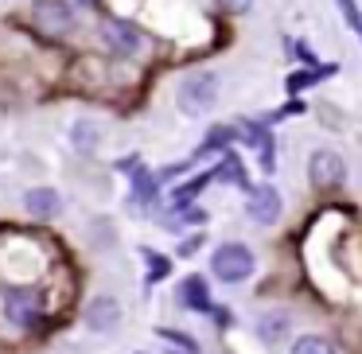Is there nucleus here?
Segmentation results:
<instances>
[{"label": "nucleus", "mask_w": 362, "mask_h": 354, "mask_svg": "<svg viewBox=\"0 0 362 354\" xmlns=\"http://www.w3.org/2000/svg\"><path fill=\"white\" fill-rule=\"evenodd\" d=\"M253 253H250V245H242V242H226V245H218L214 249V257H211V273L218 276V281H226V284H242V281H250V273H253Z\"/></svg>", "instance_id": "f257e3e1"}, {"label": "nucleus", "mask_w": 362, "mask_h": 354, "mask_svg": "<svg viewBox=\"0 0 362 354\" xmlns=\"http://www.w3.org/2000/svg\"><path fill=\"white\" fill-rule=\"evenodd\" d=\"M218 102V78L211 71H195L180 82V110L183 113H206Z\"/></svg>", "instance_id": "f03ea898"}, {"label": "nucleus", "mask_w": 362, "mask_h": 354, "mask_svg": "<svg viewBox=\"0 0 362 354\" xmlns=\"http://www.w3.org/2000/svg\"><path fill=\"white\" fill-rule=\"evenodd\" d=\"M35 24H40V32L55 35V40H63V35L74 32V8L66 4V0H35V8H32Z\"/></svg>", "instance_id": "7ed1b4c3"}, {"label": "nucleus", "mask_w": 362, "mask_h": 354, "mask_svg": "<svg viewBox=\"0 0 362 354\" xmlns=\"http://www.w3.org/2000/svg\"><path fill=\"white\" fill-rule=\"evenodd\" d=\"M98 32H102L105 47L117 51V55H136V51H141V43H144V40H141V32H136V28L129 24V20H117V16H105Z\"/></svg>", "instance_id": "20e7f679"}, {"label": "nucleus", "mask_w": 362, "mask_h": 354, "mask_svg": "<svg viewBox=\"0 0 362 354\" xmlns=\"http://www.w3.org/2000/svg\"><path fill=\"white\" fill-rule=\"evenodd\" d=\"M245 214H250L253 222H261V226H273V222L281 218V195H276L269 183H257V187L245 191Z\"/></svg>", "instance_id": "39448f33"}, {"label": "nucleus", "mask_w": 362, "mask_h": 354, "mask_svg": "<svg viewBox=\"0 0 362 354\" xmlns=\"http://www.w3.org/2000/svg\"><path fill=\"white\" fill-rule=\"evenodd\" d=\"M4 315L16 327H32L40 319V292L35 288H8L4 292Z\"/></svg>", "instance_id": "423d86ee"}, {"label": "nucleus", "mask_w": 362, "mask_h": 354, "mask_svg": "<svg viewBox=\"0 0 362 354\" xmlns=\"http://www.w3.org/2000/svg\"><path fill=\"white\" fill-rule=\"evenodd\" d=\"M308 179H312L315 187H339V183H343V160H339L335 152H315V156L308 160Z\"/></svg>", "instance_id": "0eeeda50"}, {"label": "nucleus", "mask_w": 362, "mask_h": 354, "mask_svg": "<svg viewBox=\"0 0 362 354\" xmlns=\"http://www.w3.org/2000/svg\"><path fill=\"white\" fill-rule=\"evenodd\" d=\"M180 304L187 307V312H199V315H211V288H206V281L199 273L183 276L180 281Z\"/></svg>", "instance_id": "6e6552de"}, {"label": "nucleus", "mask_w": 362, "mask_h": 354, "mask_svg": "<svg viewBox=\"0 0 362 354\" xmlns=\"http://www.w3.org/2000/svg\"><path fill=\"white\" fill-rule=\"evenodd\" d=\"M117 319H121V307H117V300H113V296H98L94 304H90V312H86V323L94 331H113V327H117Z\"/></svg>", "instance_id": "1a4fd4ad"}, {"label": "nucleus", "mask_w": 362, "mask_h": 354, "mask_svg": "<svg viewBox=\"0 0 362 354\" xmlns=\"http://www.w3.org/2000/svg\"><path fill=\"white\" fill-rule=\"evenodd\" d=\"M24 206H28L32 218H55L63 203H59V195L51 187H35V191H28V195H24Z\"/></svg>", "instance_id": "9d476101"}, {"label": "nucleus", "mask_w": 362, "mask_h": 354, "mask_svg": "<svg viewBox=\"0 0 362 354\" xmlns=\"http://www.w3.org/2000/svg\"><path fill=\"white\" fill-rule=\"evenodd\" d=\"M168 230H180V226H203L206 222V211L203 206H175L172 218H160Z\"/></svg>", "instance_id": "9b49d317"}, {"label": "nucleus", "mask_w": 362, "mask_h": 354, "mask_svg": "<svg viewBox=\"0 0 362 354\" xmlns=\"http://www.w3.org/2000/svg\"><path fill=\"white\" fill-rule=\"evenodd\" d=\"M156 175L152 172H144V167H136V179H133V195H136V203H152L156 199Z\"/></svg>", "instance_id": "f8f14e48"}, {"label": "nucleus", "mask_w": 362, "mask_h": 354, "mask_svg": "<svg viewBox=\"0 0 362 354\" xmlns=\"http://www.w3.org/2000/svg\"><path fill=\"white\" fill-rule=\"evenodd\" d=\"M292 354H335V346H331L323 335H304V338L292 343Z\"/></svg>", "instance_id": "ddd939ff"}, {"label": "nucleus", "mask_w": 362, "mask_h": 354, "mask_svg": "<svg viewBox=\"0 0 362 354\" xmlns=\"http://www.w3.org/2000/svg\"><path fill=\"white\" fill-rule=\"evenodd\" d=\"M160 338H164V343H172V346H180L183 354H199V343L191 335H183V331H175V327H160L156 331Z\"/></svg>", "instance_id": "4468645a"}, {"label": "nucleus", "mask_w": 362, "mask_h": 354, "mask_svg": "<svg viewBox=\"0 0 362 354\" xmlns=\"http://www.w3.org/2000/svg\"><path fill=\"white\" fill-rule=\"evenodd\" d=\"M323 74H335V66H323V71H304V74H292V78L284 82V90H288V94H296V90L312 86V82H315V78H323Z\"/></svg>", "instance_id": "2eb2a0df"}, {"label": "nucleus", "mask_w": 362, "mask_h": 354, "mask_svg": "<svg viewBox=\"0 0 362 354\" xmlns=\"http://www.w3.org/2000/svg\"><path fill=\"white\" fill-rule=\"evenodd\" d=\"M144 257H148V284H156L160 276L172 273V261H168V257H156L152 249H144Z\"/></svg>", "instance_id": "dca6fc26"}, {"label": "nucleus", "mask_w": 362, "mask_h": 354, "mask_svg": "<svg viewBox=\"0 0 362 354\" xmlns=\"http://www.w3.org/2000/svg\"><path fill=\"white\" fill-rule=\"evenodd\" d=\"M339 8H343V16L354 24V32L362 35V16H358V8H354V0H339Z\"/></svg>", "instance_id": "f3484780"}, {"label": "nucleus", "mask_w": 362, "mask_h": 354, "mask_svg": "<svg viewBox=\"0 0 362 354\" xmlns=\"http://www.w3.org/2000/svg\"><path fill=\"white\" fill-rule=\"evenodd\" d=\"M222 8H230V12H245L250 8V0H218Z\"/></svg>", "instance_id": "a211bd4d"}, {"label": "nucleus", "mask_w": 362, "mask_h": 354, "mask_svg": "<svg viewBox=\"0 0 362 354\" xmlns=\"http://www.w3.org/2000/svg\"><path fill=\"white\" fill-rule=\"evenodd\" d=\"M199 245H203V237L195 234V237H191V242H183V245H180V253H183V257H191V253H195Z\"/></svg>", "instance_id": "6ab92c4d"}, {"label": "nucleus", "mask_w": 362, "mask_h": 354, "mask_svg": "<svg viewBox=\"0 0 362 354\" xmlns=\"http://www.w3.org/2000/svg\"><path fill=\"white\" fill-rule=\"evenodd\" d=\"M78 4H82V8H94V4H98V0H78Z\"/></svg>", "instance_id": "aec40b11"}, {"label": "nucleus", "mask_w": 362, "mask_h": 354, "mask_svg": "<svg viewBox=\"0 0 362 354\" xmlns=\"http://www.w3.org/2000/svg\"><path fill=\"white\" fill-rule=\"evenodd\" d=\"M141 354H144V350H141Z\"/></svg>", "instance_id": "412c9836"}]
</instances>
